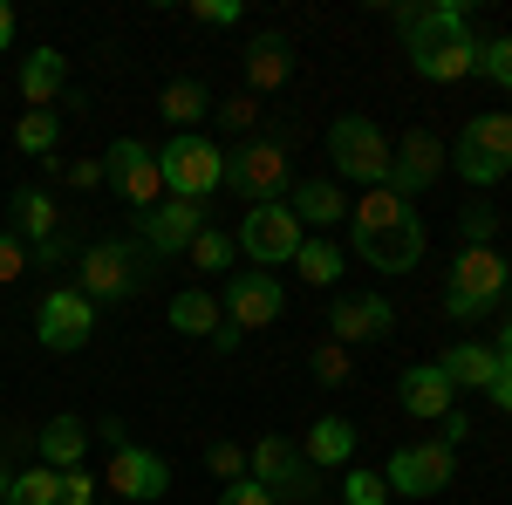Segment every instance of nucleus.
Returning <instances> with one entry per match:
<instances>
[{"mask_svg": "<svg viewBox=\"0 0 512 505\" xmlns=\"http://www.w3.org/2000/svg\"><path fill=\"white\" fill-rule=\"evenodd\" d=\"M396 35L403 55L424 82H465L478 76V35L465 28L458 0H424V7H396Z\"/></svg>", "mask_w": 512, "mask_h": 505, "instance_id": "nucleus-1", "label": "nucleus"}, {"mask_svg": "<svg viewBox=\"0 0 512 505\" xmlns=\"http://www.w3.org/2000/svg\"><path fill=\"white\" fill-rule=\"evenodd\" d=\"M349 246L369 260L376 273H410L424 260V219H417V205L410 198H396L390 185H376V192L362 198L349 212Z\"/></svg>", "mask_w": 512, "mask_h": 505, "instance_id": "nucleus-2", "label": "nucleus"}, {"mask_svg": "<svg viewBox=\"0 0 512 505\" xmlns=\"http://www.w3.org/2000/svg\"><path fill=\"white\" fill-rule=\"evenodd\" d=\"M76 273H82L76 287L89 301H130L151 280V253H144V239H96V246H82Z\"/></svg>", "mask_w": 512, "mask_h": 505, "instance_id": "nucleus-3", "label": "nucleus"}, {"mask_svg": "<svg viewBox=\"0 0 512 505\" xmlns=\"http://www.w3.org/2000/svg\"><path fill=\"white\" fill-rule=\"evenodd\" d=\"M506 280H512V267L499 260V246H465V253L451 260L444 314H451V321H478V314H492V301H506Z\"/></svg>", "mask_w": 512, "mask_h": 505, "instance_id": "nucleus-4", "label": "nucleus"}, {"mask_svg": "<svg viewBox=\"0 0 512 505\" xmlns=\"http://www.w3.org/2000/svg\"><path fill=\"white\" fill-rule=\"evenodd\" d=\"M239 253L253 260L260 273L274 267H294V253H301V219H294V205L287 198H267V205H246V219H239Z\"/></svg>", "mask_w": 512, "mask_h": 505, "instance_id": "nucleus-5", "label": "nucleus"}, {"mask_svg": "<svg viewBox=\"0 0 512 505\" xmlns=\"http://www.w3.org/2000/svg\"><path fill=\"white\" fill-rule=\"evenodd\" d=\"M328 157H335V171L342 178H362L369 192L376 185H390V157H396V144L383 137V123H369V117H335L328 123Z\"/></svg>", "mask_w": 512, "mask_h": 505, "instance_id": "nucleus-6", "label": "nucleus"}, {"mask_svg": "<svg viewBox=\"0 0 512 505\" xmlns=\"http://www.w3.org/2000/svg\"><path fill=\"white\" fill-rule=\"evenodd\" d=\"M246 478H260L274 499L287 505H315L321 499V471L301 458V444L294 437H260L253 451H246Z\"/></svg>", "mask_w": 512, "mask_h": 505, "instance_id": "nucleus-7", "label": "nucleus"}, {"mask_svg": "<svg viewBox=\"0 0 512 505\" xmlns=\"http://www.w3.org/2000/svg\"><path fill=\"white\" fill-rule=\"evenodd\" d=\"M158 171H164V198L205 205V198L226 185V151L205 144V137H171V144L158 151Z\"/></svg>", "mask_w": 512, "mask_h": 505, "instance_id": "nucleus-8", "label": "nucleus"}, {"mask_svg": "<svg viewBox=\"0 0 512 505\" xmlns=\"http://www.w3.org/2000/svg\"><path fill=\"white\" fill-rule=\"evenodd\" d=\"M89 335H96V301L82 287H48L35 308V342L55 355H76L89 349Z\"/></svg>", "mask_w": 512, "mask_h": 505, "instance_id": "nucleus-9", "label": "nucleus"}, {"mask_svg": "<svg viewBox=\"0 0 512 505\" xmlns=\"http://www.w3.org/2000/svg\"><path fill=\"white\" fill-rule=\"evenodd\" d=\"M103 171H110V192L130 205V212H151L164 198V171H158V151H144L137 137H117L110 157H103Z\"/></svg>", "mask_w": 512, "mask_h": 505, "instance_id": "nucleus-10", "label": "nucleus"}, {"mask_svg": "<svg viewBox=\"0 0 512 505\" xmlns=\"http://www.w3.org/2000/svg\"><path fill=\"white\" fill-rule=\"evenodd\" d=\"M205 226H212V219H205V205H192V198H158L151 212H137V239H144V253H151V260L185 253Z\"/></svg>", "mask_w": 512, "mask_h": 505, "instance_id": "nucleus-11", "label": "nucleus"}, {"mask_svg": "<svg viewBox=\"0 0 512 505\" xmlns=\"http://www.w3.org/2000/svg\"><path fill=\"white\" fill-rule=\"evenodd\" d=\"M458 478V451L451 444H403L390 458V492H410V499H437L444 485Z\"/></svg>", "mask_w": 512, "mask_h": 505, "instance_id": "nucleus-12", "label": "nucleus"}, {"mask_svg": "<svg viewBox=\"0 0 512 505\" xmlns=\"http://www.w3.org/2000/svg\"><path fill=\"white\" fill-rule=\"evenodd\" d=\"M226 185H233V192H246L253 205L280 198V192H287V151H280V144H267V137L239 144V151L226 157Z\"/></svg>", "mask_w": 512, "mask_h": 505, "instance_id": "nucleus-13", "label": "nucleus"}, {"mask_svg": "<svg viewBox=\"0 0 512 505\" xmlns=\"http://www.w3.org/2000/svg\"><path fill=\"white\" fill-rule=\"evenodd\" d=\"M219 301H226V321H233L239 335H253V328H274L280 314H287V294H280L274 273H233Z\"/></svg>", "mask_w": 512, "mask_h": 505, "instance_id": "nucleus-14", "label": "nucleus"}, {"mask_svg": "<svg viewBox=\"0 0 512 505\" xmlns=\"http://www.w3.org/2000/svg\"><path fill=\"white\" fill-rule=\"evenodd\" d=\"M444 164H451V151L437 144L431 130H403V137H396V157H390V192L396 198H417L424 185H437Z\"/></svg>", "mask_w": 512, "mask_h": 505, "instance_id": "nucleus-15", "label": "nucleus"}, {"mask_svg": "<svg viewBox=\"0 0 512 505\" xmlns=\"http://www.w3.org/2000/svg\"><path fill=\"white\" fill-rule=\"evenodd\" d=\"M110 492L151 505V499L171 492V465H164L158 451H144V444H117V451H110Z\"/></svg>", "mask_w": 512, "mask_h": 505, "instance_id": "nucleus-16", "label": "nucleus"}, {"mask_svg": "<svg viewBox=\"0 0 512 505\" xmlns=\"http://www.w3.org/2000/svg\"><path fill=\"white\" fill-rule=\"evenodd\" d=\"M396 328V308L383 301V294H342L335 301V314H328V342H383Z\"/></svg>", "mask_w": 512, "mask_h": 505, "instance_id": "nucleus-17", "label": "nucleus"}, {"mask_svg": "<svg viewBox=\"0 0 512 505\" xmlns=\"http://www.w3.org/2000/svg\"><path fill=\"white\" fill-rule=\"evenodd\" d=\"M396 403H403L410 417H424V424H444V417L458 410V389H451V376H444L437 362H417V369L396 376Z\"/></svg>", "mask_w": 512, "mask_h": 505, "instance_id": "nucleus-18", "label": "nucleus"}, {"mask_svg": "<svg viewBox=\"0 0 512 505\" xmlns=\"http://www.w3.org/2000/svg\"><path fill=\"white\" fill-rule=\"evenodd\" d=\"M287 205H294L301 233L315 226L321 239H328V226H335V219H349V198H342V185H335V178H301V185L287 192Z\"/></svg>", "mask_w": 512, "mask_h": 505, "instance_id": "nucleus-19", "label": "nucleus"}, {"mask_svg": "<svg viewBox=\"0 0 512 505\" xmlns=\"http://www.w3.org/2000/svg\"><path fill=\"white\" fill-rule=\"evenodd\" d=\"M171 328H178V335H198V342H212V335L226 328V301H219L212 287H178V294H171Z\"/></svg>", "mask_w": 512, "mask_h": 505, "instance_id": "nucleus-20", "label": "nucleus"}, {"mask_svg": "<svg viewBox=\"0 0 512 505\" xmlns=\"http://www.w3.org/2000/svg\"><path fill=\"white\" fill-rule=\"evenodd\" d=\"M287 76H294V48H287V35H260L253 48H246V96H267V89H280Z\"/></svg>", "mask_w": 512, "mask_h": 505, "instance_id": "nucleus-21", "label": "nucleus"}, {"mask_svg": "<svg viewBox=\"0 0 512 505\" xmlns=\"http://www.w3.org/2000/svg\"><path fill=\"white\" fill-rule=\"evenodd\" d=\"M437 369L451 376V389H492V376H499V349H485V342H451V349L437 355Z\"/></svg>", "mask_w": 512, "mask_h": 505, "instance_id": "nucleus-22", "label": "nucleus"}, {"mask_svg": "<svg viewBox=\"0 0 512 505\" xmlns=\"http://www.w3.org/2000/svg\"><path fill=\"white\" fill-rule=\"evenodd\" d=\"M301 458H308L315 471L349 465V458H355V424H349V417H315L308 437H301Z\"/></svg>", "mask_w": 512, "mask_h": 505, "instance_id": "nucleus-23", "label": "nucleus"}, {"mask_svg": "<svg viewBox=\"0 0 512 505\" xmlns=\"http://www.w3.org/2000/svg\"><path fill=\"white\" fill-rule=\"evenodd\" d=\"M62 82H69V55H55V48H35V55L21 62V96H28L35 110H55Z\"/></svg>", "mask_w": 512, "mask_h": 505, "instance_id": "nucleus-24", "label": "nucleus"}, {"mask_svg": "<svg viewBox=\"0 0 512 505\" xmlns=\"http://www.w3.org/2000/svg\"><path fill=\"white\" fill-rule=\"evenodd\" d=\"M35 444H41V465H48V471H76L89 430H82V417H48Z\"/></svg>", "mask_w": 512, "mask_h": 505, "instance_id": "nucleus-25", "label": "nucleus"}, {"mask_svg": "<svg viewBox=\"0 0 512 505\" xmlns=\"http://www.w3.org/2000/svg\"><path fill=\"white\" fill-rule=\"evenodd\" d=\"M158 110H164L171 123H198V117H212V89H205L198 76H178V82H164Z\"/></svg>", "mask_w": 512, "mask_h": 505, "instance_id": "nucleus-26", "label": "nucleus"}, {"mask_svg": "<svg viewBox=\"0 0 512 505\" xmlns=\"http://www.w3.org/2000/svg\"><path fill=\"white\" fill-rule=\"evenodd\" d=\"M294 267H301L308 287H335V280H342V246L321 239V233H308V239H301V253H294Z\"/></svg>", "mask_w": 512, "mask_h": 505, "instance_id": "nucleus-27", "label": "nucleus"}, {"mask_svg": "<svg viewBox=\"0 0 512 505\" xmlns=\"http://www.w3.org/2000/svg\"><path fill=\"white\" fill-rule=\"evenodd\" d=\"M465 144H472V151H485L492 164H506V171H512V110L472 117V123H465Z\"/></svg>", "mask_w": 512, "mask_h": 505, "instance_id": "nucleus-28", "label": "nucleus"}, {"mask_svg": "<svg viewBox=\"0 0 512 505\" xmlns=\"http://www.w3.org/2000/svg\"><path fill=\"white\" fill-rule=\"evenodd\" d=\"M7 505H62V471H14V485H7Z\"/></svg>", "mask_w": 512, "mask_h": 505, "instance_id": "nucleus-29", "label": "nucleus"}, {"mask_svg": "<svg viewBox=\"0 0 512 505\" xmlns=\"http://www.w3.org/2000/svg\"><path fill=\"white\" fill-rule=\"evenodd\" d=\"M185 253H192V267H198V273H226V267H233V253H239V239H233V233H219V226H205V233H198Z\"/></svg>", "mask_w": 512, "mask_h": 505, "instance_id": "nucleus-30", "label": "nucleus"}, {"mask_svg": "<svg viewBox=\"0 0 512 505\" xmlns=\"http://www.w3.org/2000/svg\"><path fill=\"white\" fill-rule=\"evenodd\" d=\"M55 137H62V117H55V110H28L21 130H14V144H21L28 157H48V151H55Z\"/></svg>", "mask_w": 512, "mask_h": 505, "instance_id": "nucleus-31", "label": "nucleus"}, {"mask_svg": "<svg viewBox=\"0 0 512 505\" xmlns=\"http://www.w3.org/2000/svg\"><path fill=\"white\" fill-rule=\"evenodd\" d=\"M451 171H458V178H465V185H478V192H485V185H499V178H506V164H492V157H485V151H472V144H465V137H458V151H451Z\"/></svg>", "mask_w": 512, "mask_h": 505, "instance_id": "nucleus-32", "label": "nucleus"}, {"mask_svg": "<svg viewBox=\"0 0 512 505\" xmlns=\"http://www.w3.org/2000/svg\"><path fill=\"white\" fill-rule=\"evenodd\" d=\"M478 76H485V82H499V89H512V35L478 41Z\"/></svg>", "mask_w": 512, "mask_h": 505, "instance_id": "nucleus-33", "label": "nucleus"}, {"mask_svg": "<svg viewBox=\"0 0 512 505\" xmlns=\"http://www.w3.org/2000/svg\"><path fill=\"white\" fill-rule=\"evenodd\" d=\"M458 233H465V246H492L499 239V212L492 205H465L458 212Z\"/></svg>", "mask_w": 512, "mask_h": 505, "instance_id": "nucleus-34", "label": "nucleus"}, {"mask_svg": "<svg viewBox=\"0 0 512 505\" xmlns=\"http://www.w3.org/2000/svg\"><path fill=\"white\" fill-rule=\"evenodd\" d=\"M205 471H212V478H226V485H239V478H246V451L219 437V444H205Z\"/></svg>", "mask_w": 512, "mask_h": 505, "instance_id": "nucleus-35", "label": "nucleus"}, {"mask_svg": "<svg viewBox=\"0 0 512 505\" xmlns=\"http://www.w3.org/2000/svg\"><path fill=\"white\" fill-rule=\"evenodd\" d=\"M308 362H315V376H321V383H349V369H355L342 342H321V349L308 355Z\"/></svg>", "mask_w": 512, "mask_h": 505, "instance_id": "nucleus-36", "label": "nucleus"}, {"mask_svg": "<svg viewBox=\"0 0 512 505\" xmlns=\"http://www.w3.org/2000/svg\"><path fill=\"white\" fill-rule=\"evenodd\" d=\"M342 505H390V499H383V471H349Z\"/></svg>", "mask_w": 512, "mask_h": 505, "instance_id": "nucleus-37", "label": "nucleus"}, {"mask_svg": "<svg viewBox=\"0 0 512 505\" xmlns=\"http://www.w3.org/2000/svg\"><path fill=\"white\" fill-rule=\"evenodd\" d=\"M28 273V246H21V233H0V287H14Z\"/></svg>", "mask_w": 512, "mask_h": 505, "instance_id": "nucleus-38", "label": "nucleus"}, {"mask_svg": "<svg viewBox=\"0 0 512 505\" xmlns=\"http://www.w3.org/2000/svg\"><path fill=\"white\" fill-rule=\"evenodd\" d=\"M253 117H260V96H246V89L219 103V123H226V130H253Z\"/></svg>", "mask_w": 512, "mask_h": 505, "instance_id": "nucleus-39", "label": "nucleus"}, {"mask_svg": "<svg viewBox=\"0 0 512 505\" xmlns=\"http://www.w3.org/2000/svg\"><path fill=\"white\" fill-rule=\"evenodd\" d=\"M239 14H246L239 0H192V21H205V28H233Z\"/></svg>", "mask_w": 512, "mask_h": 505, "instance_id": "nucleus-40", "label": "nucleus"}, {"mask_svg": "<svg viewBox=\"0 0 512 505\" xmlns=\"http://www.w3.org/2000/svg\"><path fill=\"white\" fill-rule=\"evenodd\" d=\"M219 505H280V499L260 485V478H239V485H226V492H219Z\"/></svg>", "mask_w": 512, "mask_h": 505, "instance_id": "nucleus-41", "label": "nucleus"}, {"mask_svg": "<svg viewBox=\"0 0 512 505\" xmlns=\"http://www.w3.org/2000/svg\"><path fill=\"white\" fill-rule=\"evenodd\" d=\"M62 505H96V478L89 471H62Z\"/></svg>", "mask_w": 512, "mask_h": 505, "instance_id": "nucleus-42", "label": "nucleus"}, {"mask_svg": "<svg viewBox=\"0 0 512 505\" xmlns=\"http://www.w3.org/2000/svg\"><path fill=\"white\" fill-rule=\"evenodd\" d=\"M103 178H110V171H103V157H76V164H69V185H76V192H96Z\"/></svg>", "mask_w": 512, "mask_h": 505, "instance_id": "nucleus-43", "label": "nucleus"}, {"mask_svg": "<svg viewBox=\"0 0 512 505\" xmlns=\"http://www.w3.org/2000/svg\"><path fill=\"white\" fill-rule=\"evenodd\" d=\"M465 437H472V417H465V410H451V417H444V437H437V444H451V451H458Z\"/></svg>", "mask_w": 512, "mask_h": 505, "instance_id": "nucleus-44", "label": "nucleus"}, {"mask_svg": "<svg viewBox=\"0 0 512 505\" xmlns=\"http://www.w3.org/2000/svg\"><path fill=\"white\" fill-rule=\"evenodd\" d=\"M499 410H512V362H499V376H492V389H485Z\"/></svg>", "mask_w": 512, "mask_h": 505, "instance_id": "nucleus-45", "label": "nucleus"}, {"mask_svg": "<svg viewBox=\"0 0 512 505\" xmlns=\"http://www.w3.org/2000/svg\"><path fill=\"white\" fill-rule=\"evenodd\" d=\"M7 41H14V7L0 0V48H7Z\"/></svg>", "mask_w": 512, "mask_h": 505, "instance_id": "nucleus-46", "label": "nucleus"}, {"mask_svg": "<svg viewBox=\"0 0 512 505\" xmlns=\"http://www.w3.org/2000/svg\"><path fill=\"white\" fill-rule=\"evenodd\" d=\"M499 362H512V321L499 328Z\"/></svg>", "mask_w": 512, "mask_h": 505, "instance_id": "nucleus-47", "label": "nucleus"}, {"mask_svg": "<svg viewBox=\"0 0 512 505\" xmlns=\"http://www.w3.org/2000/svg\"><path fill=\"white\" fill-rule=\"evenodd\" d=\"M7 485H14V471H7V458H0V499H7Z\"/></svg>", "mask_w": 512, "mask_h": 505, "instance_id": "nucleus-48", "label": "nucleus"}, {"mask_svg": "<svg viewBox=\"0 0 512 505\" xmlns=\"http://www.w3.org/2000/svg\"><path fill=\"white\" fill-rule=\"evenodd\" d=\"M506 308H512V280H506Z\"/></svg>", "mask_w": 512, "mask_h": 505, "instance_id": "nucleus-49", "label": "nucleus"}, {"mask_svg": "<svg viewBox=\"0 0 512 505\" xmlns=\"http://www.w3.org/2000/svg\"><path fill=\"white\" fill-rule=\"evenodd\" d=\"M0 505H7V499H0Z\"/></svg>", "mask_w": 512, "mask_h": 505, "instance_id": "nucleus-50", "label": "nucleus"}]
</instances>
